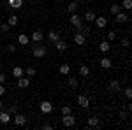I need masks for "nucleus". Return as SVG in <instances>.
<instances>
[{
    "label": "nucleus",
    "instance_id": "obj_1",
    "mask_svg": "<svg viewBox=\"0 0 132 130\" xmlns=\"http://www.w3.org/2000/svg\"><path fill=\"white\" fill-rule=\"evenodd\" d=\"M62 123H63V127H67V128H72V127L76 125V118L72 116V112H71V114H65V116L62 118Z\"/></svg>",
    "mask_w": 132,
    "mask_h": 130
},
{
    "label": "nucleus",
    "instance_id": "obj_2",
    "mask_svg": "<svg viewBox=\"0 0 132 130\" xmlns=\"http://www.w3.org/2000/svg\"><path fill=\"white\" fill-rule=\"evenodd\" d=\"M39 109H41V112L48 114V112H51V111H53V104H51L50 100H42L41 104H39Z\"/></svg>",
    "mask_w": 132,
    "mask_h": 130
},
{
    "label": "nucleus",
    "instance_id": "obj_3",
    "mask_svg": "<svg viewBox=\"0 0 132 130\" xmlns=\"http://www.w3.org/2000/svg\"><path fill=\"white\" fill-rule=\"evenodd\" d=\"M32 55H34L35 58H42V56L46 55V48H44V46H35V48L32 49Z\"/></svg>",
    "mask_w": 132,
    "mask_h": 130
},
{
    "label": "nucleus",
    "instance_id": "obj_4",
    "mask_svg": "<svg viewBox=\"0 0 132 130\" xmlns=\"http://www.w3.org/2000/svg\"><path fill=\"white\" fill-rule=\"evenodd\" d=\"M71 25H74L76 28H81V27H83V20L76 14V12H72V14H71Z\"/></svg>",
    "mask_w": 132,
    "mask_h": 130
},
{
    "label": "nucleus",
    "instance_id": "obj_5",
    "mask_svg": "<svg viewBox=\"0 0 132 130\" xmlns=\"http://www.w3.org/2000/svg\"><path fill=\"white\" fill-rule=\"evenodd\" d=\"M86 125H88L90 128H101V121H99L97 116H90L88 121H86Z\"/></svg>",
    "mask_w": 132,
    "mask_h": 130
},
{
    "label": "nucleus",
    "instance_id": "obj_6",
    "mask_svg": "<svg viewBox=\"0 0 132 130\" xmlns=\"http://www.w3.org/2000/svg\"><path fill=\"white\" fill-rule=\"evenodd\" d=\"M108 88H109V90H111L113 93H116V91H120V90H122V83H120L118 79H113L111 83H109V86H108Z\"/></svg>",
    "mask_w": 132,
    "mask_h": 130
},
{
    "label": "nucleus",
    "instance_id": "obj_7",
    "mask_svg": "<svg viewBox=\"0 0 132 130\" xmlns=\"http://www.w3.org/2000/svg\"><path fill=\"white\" fill-rule=\"evenodd\" d=\"M74 42H76L78 46H83V44L86 42V37L83 35L81 32H76V33H74Z\"/></svg>",
    "mask_w": 132,
    "mask_h": 130
},
{
    "label": "nucleus",
    "instance_id": "obj_8",
    "mask_svg": "<svg viewBox=\"0 0 132 130\" xmlns=\"http://www.w3.org/2000/svg\"><path fill=\"white\" fill-rule=\"evenodd\" d=\"M114 16H116V18H114L116 23H127V21H129V16H127L125 12H122V11H120V12H116Z\"/></svg>",
    "mask_w": 132,
    "mask_h": 130
},
{
    "label": "nucleus",
    "instance_id": "obj_9",
    "mask_svg": "<svg viewBox=\"0 0 132 130\" xmlns=\"http://www.w3.org/2000/svg\"><path fill=\"white\" fill-rule=\"evenodd\" d=\"M14 125H18V127H21V125H25V123H27V118H25V116H23V114H18V112H16V114H14Z\"/></svg>",
    "mask_w": 132,
    "mask_h": 130
},
{
    "label": "nucleus",
    "instance_id": "obj_10",
    "mask_svg": "<svg viewBox=\"0 0 132 130\" xmlns=\"http://www.w3.org/2000/svg\"><path fill=\"white\" fill-rule=\"evenodd\" d=\"M78 104L81 106L83 109H86V107L90 106V100H88V97H85V95H79V97H78Z\"/></svg>",
    "mask_w": 132,
    "mask_h": 130
},
{
    "label": "nucleus",
    "instance_id": "obj_11",
    "mask_svg": "<svg viewBox=\"0 0 132 130\" xmlns=\"http://www.w3.org/2000/svg\"><path fill=\"white\" fill-rule=\"evenodd\" d=\"M9 121H11V114L7 111H2V112H0V123H2V125H7Z\"/></svg>",
    "mask_w": 132,
    "mask_h": 130
},
{
    "label": "nucleus",
    "instance_id": "obj_12",
    "mask_svg": "<svg viewBox=\"0 0 132 130\" xmlns=\"http://www.w3.org/2000/svg\"><path fill=\"white\" fill-rule=\"evenodd\" d=\"M30 86V81H28V77H18V88H28Z\"/></svg>",
    "mask_w": 132,
    "mask_h": 130
},
{
    "label": "nucleus",
    "instance_id": "obj_13",
    "mask_svg": "<svg viewBox=\"0 0 132 130\" xmlns=\"http://www.w3.org/2000/svg\"><path fill=\"white\" fill-rule=\"evenodd\" d=\"M48 39H50L51 42L55 44V42H56L58 39H62V37H60V33H58L56 30H50V33H48Z\"/></svg>",
    "mask_w": 132,
    "mask_h": 130
},
{
    "label": "nucleus",
    "instance_id": "obj_14",
    "mask_svg": "<svg viewBox=\"0 0 132 130\" xmlns=\"http://www.w3.org/2000/svg\"><path fill=\"white\" fill-rule=\"evenodd\" d=\"M55 48H56L58 51H65L67 49V42H65L63 39H58L56 42H55Z\"/></svg>",
    "mask_w": 132,
    "mask_h": 130
},
{
    "label": "nucleus",
    "instance_id": "obj_15",
    "mask_svg": "<svg viewBox=\"0 0 132 130\" xmlns=\"http://www.w3.org/2000/svg\"><path fill=\"white\" fill-rule=\"evenodd\" d=\"M32 40H34V42H41L42 39H44V33H42L41 30H37V32H34V33H32V37H30Z\"/></svg>",
    "mask_w": 132,
    "mask_h": 130
},
{
    "label": "nucleus",
    "instance_id": "obj_16",
    "mask_svg": "<svg viewBox=\"0 0 132 130\" xmlns=\"http://www.w3.org/2000/svg\"><path fill=\"white\" fill-rule=\"evenodd\" d=\"M99 49H101L102 53H108V51L111 49V44H109V40H102L101 44H99Z\"/></svg>",
    "mask_w": 132,
    "mask_h": 130
},
{
    "label": "nucleus",
    "instance_id": "obj_17",
    "mask_svg": "<svg viewBox=\"0 0 132 130\" xmlns=\"http://www.w3.org/2000/svg\"><path fill=\"white\" fill-rule=\"evenodd\" d=\"M95 23H97L99 28H104V27L108 25V20H106L104 16H97V18H95Z\"/></svg>",
    "mask_w": 132,
    "mask_h": 130
},
{
    "label": "nucleus",
    "instance_id": "obj_18",
    "mask_svg": "<svg viewBox=\"0 0 132 130\" xmlns=\"http://www.w3.org/2000/svg\"><path fill=\"white\" fill-rule=\"evenodd\" d=\"M18 42H20L21 46H27V44L30 42V37H27L25 33H20V35H18Z\"/></svg>",
    "mask_w": 132,
    "mask_h": 130
},
{
    "label": "nucleus",
    "instance_id": "obj_19",
    "mask_svg": "<svg viewBox=\"0 0 132 130\" xmlns=\"http://www.w3.org/2000/svg\"><path fill=\"white\" fill-rule=\"evenodd\" d=\"M95 18H97V16H95V12H93V11H86V12H85V20L86 21H95Z\"/></svg>",
    "mask_w": 132,
    "mask_h": 130
},
{
    "label": "nucleus",
    "instance_id": "obj_20",
    "mask_svg": "<svg viewBox=\"0 0 132 130\" xmlns=\"http://www.w3.org/2000/svg\"><path fill=\"white\" fill-rule=\"evenodd\" d=\"M18 21H20V18H18L16 14H12V16H9V21H7V25H9V27H16V25H18Z\"/></svg>",
    "mask_w": 132,
    "mask_h": 130
},
{
    "label": "nucleus",
    "instance_id": "obj_21",
    "mask_svg": "<svg viewBox=\"0 0 132 130\" xmlns=\"http://www.w3.org/2000/svg\"><path fill=\"white\" fill-rule=\"evenodd\" d=\"M111 65H113V63H111L109 58H102V60H101V67H102V69H111Z\"/></svg>",
    "mask_w": 132,
    "mask_h": 130
},
{
    "label": "nucleus",
    "instance_id": "obj_22",
    "mask_svg": "<svg viewBox=\"0 0 132 130\" xmlns=\"http://www.w3.org/2000/svg\"><path fill=\"white\" fill-rule=\"evenodd\" d=\"M60 74L62 76H67V74H69V72H71V67H69V65H67V63H63V65H60Z\"/></svg>",
    "mask_w": 132,
    "mask_h": 130
},
{
    "label": "nucleus",
    "instance_id": "obj_23",
    "mask_svg": "<svg viewBox=\"0 0 132 130\" xmlns=\"http://www.w3.org/2000/svg\"><path fill=\"white\" fill-rule=\"evenodd\" d=\"M79 76H85V77L90 76V69H88L86 65H81V67H79Z\"/></svg>",
    "mask_w": 132,
    "mask_h": 130
},
{
    "label": "nucleus",
    "instance_id": "obj_24",
    "mask_svg": "<svg viewBox=\"0 0 132 130\" xmlns=\"http://www.w3.org/2000/svg\"><path fill=\"white\" fill-rule=\"evenodd\" d=\"M12 76H14L16 79L21 77V76H23V69H21V67H14V69H12Z\"/></svg>",
    "mask_w": 132,
    "mask_h": 130
},
{
    "label": "nucleus",
    "instance_id": "obj_25",
    "mask_svg": "<svg viewBox=\"0 0 132 130\" xmlns=\"http://www.w3.org/2000/svg\"><path fill=\"white\" fill-rule=\"evenodd\" d=\"M67 11H69V12H76V11H78V2H71V4H69V5H67Z\"/></svg>",
    "mask_w": 132,
    "mask_h": 130
},
{
    "label": "nucleus",
    "instance_id": "obj_26",
    "mask_svg": "<svg viewBox=\"0 0 132 130\" xmlns=\"http://www.w3.org/2000/svg\"><path fill=\"white\" fill-rule=\"evenodd\" d=\"M120 7H123V9H127V11H129V9H132V0H123Z\"/></svg>",
    "mask_w": 132,
    "mask_h": 130
},
{
    "label": "nucleus",
    "instance_id": "obj_27",
    "mask_svg": "<svg viewBox=\"0 0 132 130\" xmlns=\"http://www.w3.org/2000/svg\"><path fill=\"white\" fill-rule=\"evenodd\" d=\"M23 7V0H14V4L11 5V9H21Z\"/></svg>",
    "mask_w": 132,
    "mask_h": 130
},
{
    "label": "nucleus",
    "instance_id": "obj_28",
    "mask_svg": "<svg viewBox=\"0 0 132 130\" xmlns=\"http://www.w3.org/2000/svg\"><path fill=\"white\" fill-rule=\"evenodd\" d=\"M62 114H63V116H65V114H71L72 112V109H71V106H62Z\"/></svg>",
    "mask_w": 132,
    "mask_h": 130
},
{
    "label": "nucleus",
    "instance_id": "obj_29",
    "mask_svg": "<svg viewBox=\"0 0 132 130\" xmlns=\"http://www.w3.org/2000/svg\"><path fill=\"white\" fill-rule=\"evenodd\" d=\"M120 11H122V7H120L118 4H113V5H111V12H113V14H116V12H120Z\"/></svg>",
    "mask_w": 132,
    "mask_h": 130
},
{
    "label": "nucleus",
    "instance_id": "obj_30",
    "mask_svg": "<svg viewBox=\"0 0 132 130\" xmlns=\"http://www.w3.org/2000/svg\"><path fill=\"white\" fill-rule=\"evenodd\" d=\"M25 74H27L28 77H32V76H35V69H32V67H28V69L25 70Z\"/></svg>",
    "mask_w": 132,
    "mask_h": 130
},
{
    "label": "nucleus",
    "instance_id": "obj_31",
    "mask_svg": "<svg viewBox=\"0 0 132 130\" xmlns=\"http://www.w3.org/2000/svg\"><path fill=\"white\" fill-rule=\"evenodd\" d=\"M69 86H71V88H76V86H78V79H76V77H71V79H69Z\"/></svg>",
    "mask_w": 132,
    "mask_h": 130
},
{
    "label": "nucleus",
    "instance_id": "obj_32",
    "mask_svg": "<svg viewBox=\"0 0 132 130\" xmlns=\"http://www.w3.org/2000/svg\"><path fill=\"white\" fill-rule=\"evenodd\" d=\"M18 111H20V109H18V106H11V107H9V111H7V112H9V114H16Z\"/></svg>",
    "mask_w": 132,
    "mask_h": 130
},
{
    "label": "nucleus",
    "instance_id": "obj_33",
    "mask_svg": "<svg viewBox=\"0 0 132 130\" xmlns=\"http://www.w3.org/2000/svg\"><path fill=\"white\" fill-rule=\"evenodd\" d=\"M125 95H127V99H130V97H132V88H130V86H125Z\"/></svg>",
    "mask_w": 132,
    "mask_h": 130
},
{
    "label": "nucleus",
    "instance_id": "obj_34",
    "mask_svg": "<svg viewBox=\"0 0 132 130\" xmlns=\"http://www.w3.org/2000/svg\"><path fill=\"white\" fill-rule=\"evenodd\" d=\"M9 30V25H7V23H2V25H0V32H7Z\"/></svg>",
    "mask_w": 132,
    "mask_h": 130
},
{
    "label": "nucleus",
    "instance_id": "obj_35",
    "mask_svg": "<svg viewBox=\"0 0 132 130\" xmlns=\"http://www.w3.org/2000/svg\"><path fill=\"white\" fill-rule=\"evenodd\" d=\"M116 39V33H114V32H109V33H108V40H114Z\"/></svg>",
    "mask_w": 132,
    "mask_h": 130
},
{
    "label": "nucleus",
    "instance_id": "obj_36",
    "mask_svg": "<svg viewBox=\"0 0 132 130\" xmlns=\"http://www.w3.org/2000/svg\"><path fill=\"white\" fill-rule=\"evenodd\" d=\"M5 81H7V76H5V74H4V72H0V83H2V84H4V83H5Z\"/></svg>",
    "mask_w": 132,
    "mask_h": 130
},
{
    "label": "nucleus",
    "instance_id": "obj_37",
    "mask_svg": "<svg viewBox=\"0 0 132 130\" xmlns=\"http://www.w3.org/2000/svg\"><path fill=\"white\" fill-rule=\"evenodd\" d=\"M7 51H9V53H14V51H16V46H14V44H9V46H7Z\"/></svg>",
    "mask_w": 132,
    "mask_h": 130
},
{
    "label": "nucleus",
    "instance_id": "obj_38",
    "mask_svg": "<svg viewBox=\"0 0 132 130\" xmlns=\"http://www.w3.org/2000/svg\"><path fill=\"white\" fill-rule=\"evenodd\" d=\"M4 93H5V86H4V84H2V83H0V97H2V95H4Z\"/></svg>",
    "mask_w": 132,
    "mask_h": 130
},
{
    "label": "nucleus",
    "instance_id": "obj_39",
    "mask_svg": "<svg viewBox=\"0 0 132 130\" xmlns=\"http://www.w3.org/2000/svg\"><path fill=\"white\" fill-rule=\"evenodd\" d=\"M122 44L125 46V48H129V44H130V42H129V39H123V40H122Z\"/></svg>",
    "mask_w": 132,
    "mask_h": 130
},
{
    "label": "nucleus",
    "instance_id": "obj_40",
    "mask_svg": "<svg viewBox=\"0 0 132 130\" xmlns=\"http://www.w3.org/2000/svg\"><path fill=\"white\" fill-rule=\"evenodd\" d=\"M120 118H127V112L125 111H120Z\"/></svg>",
    "mask_w": 132,
    "mask_h": 130
},
{
    "label": "nucleus",
    "instance_id": "obj_41",
    "mask_svg": "<svg viewBox=\"0 0 132 130\" xmlns=\"http://www.w3.org/2000/svg\"><path fill=\"white\" fill-rule=\"evenodd\" d=\"M7 4H9V7H11V5L14 4V0H7Z\"/></svg>",
    "mask_w": 132,
    "mask_h": 130
},
{
    "label": "nucleus",
    "instance_id": "obj_42",
    "mask_svg": "<svg viewBox=\"0 0 132 130\" xmlns=\"http://www.w3.org/2000/svg\"><path fill=\"white\" fill-rule=\"evenodd\" d=\"M0 109H4V102L2 100H0Z\"/></svg>",
    "mask_w": 132,
    "mask_h": 130
},
{
    "label": "nucleus",
    "instance_id": "obj_43",
    "mask_svg": "<svg viewBox=\"0 0 132 130\" xmlns=\"http://www.w3.org/2000/svg\"><path fill=\"white\" fill-rule=\"evenodd\" d=\"M0 70H2V62H0Z\"/></svg>",
    "mask_w": 132,
    "mask_h": 130
}]
</instances>
